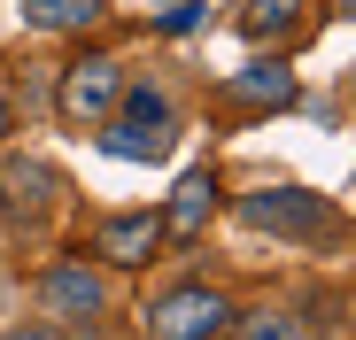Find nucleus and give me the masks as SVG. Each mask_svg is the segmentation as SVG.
<instances>
[{"label": "nucleus", "instance_id": "20e7f679", "mask_svg": "<svg viewBox=\"0 0 356 340\" xmlns=\"http://www.w3.org/2000/svg\"><path fill=\"white\" fill-rule=\"evenodd\" d=\"M241 216L256 224V232H325V224H333V209L318 201V194H302V186H264V194H248L241 201Z\"/></svg>", "mask_w": 356, "mask_h": 340}, {"label": "nucleus", "instance_id": "1a4fd4ad", "mask_svg": "<svg viewBox=\"0 0 356 340\" xmlns=\"http://www.w3.org/2000/svg\"><path fill=\"white\" fill-rule=\"evenodd\" d=\"M24 8V24H39V31H86L108 0H16Z\"/></svg>", "mask_w": 356, "mask_h": 340}, {"label": "nucleus", "instance_id": "39448f33", "mask_svg": "<svg viewBox=\"0 0 356 340\" xmlns=\"http://www.w3.org/2000/svg\"><path fill=\"white\" fill-rule=\"evenodd\" d=\"M101 302H108L101 271H86V263H54L47 271V309L54 317H101Z\"/></svg>", "mask_w": 356, "mask_h": 340}, {"label": "nucleus", "instance_id": "6e6552de", "mask_svg": "<svg viewBox=\"0 0 356 340\" xmlns=\"http://www.w3.org/2000/svg\"><path fill=\"white\" fill-rule=\"evenodd\" d=\"M225 93L241 101V108H286L294 101V70L286 62H248V70H232Z\"/></svg>", "mask_w": 356, "mask_h": 340}, {"label": "nucleus", "instance_id": "9b49d317", "mask_svg": "<svg viewBox=\"0 0 356 340\" xmlns=\"http://www.w3.org/2000/svg\"><path fill=\"white\" fill-rule=\"evenodd\" d=\"M241 340H302V325H294V317H248Z\"/></svg>", "mask_w": 356, "mask_h": 340}, {"label": "nucleus", "instance_id": "7ed1b4c3", "mask_svg": "<svg viewBox=\"0 0 356 340\" xmlns=\"http://www.w3.org/2000/svg\"><path fill=\"white\" fill-rule=\"evenodd\" d=\"M116 93H124V70H116L108 54H78V62L63 70V117L70 124H101L116 108Z\"/></svg>", "mask_w": 356, "mask_h": 340}, {"label": "nucleus", "instance_id": "423d86ee", "mask_svg": "<svg viewBox=\"0 0 356 340\" xmlns=\"http://www.w3.org/2000/svg\"><path fill=\"white\" fill-rule=\"evenodd\" d=\"M209 209H217V178H209V170H186L178 194H170V209H163V240H194L209 224Z\"/></svg>", "mask_w": 356, "mask_h": 340}, {"label": "nucleus", "instance_id": "9d476101", "mask_svg": "<svg viewBox=\"0 0 356 340\" xmlns=\"http://www.w3.org/2000/svg\"><path fill=\"white\" fill-rule=\"evenodd\" d=\"M294 16H302V0H248V8H241V31H248V39H271V31H294Z\"/></svg>", "mask_w": 356, "mask_h": 340}, {"label": "nucleus", "instance_id": "ddd939ff", "mask_svg": "<svg viewBox=\"0 0 356 340\" xmlns=\"http://www.w3.org/2000/svg\"><path fill=\"white\" fill-rule=\"evenodd\" d=\"M8 340H47V332H8Z\"/></svg>", "mask_w": 356, "mask_h": 340}, {"label": "nucleus", "instance_id": "0eeeda50", "mask_svg": "<svg viewBox=\"0 0 356 340\" xmlns=\"http://www.w3.org/2000/svg\"><path fill=\"white\" fill-rule=\"evenodd\" d=\"M93 248H101L108 263H155V248H163V216H108Z\"/></svg>", "mask_w": 356, "mask_h": 340}, {"label": "nucleus", "instance_id": "f03ea898", "mask_svg": "<svg viewBox=\"0 0 356 340\" xmlns=\"http://www.w3.org/2000/svg\"><path fill=\"white\" fill-rule=\"evenodd\" d=\"M225 317H232V302L217 287H178L147 309V340H217Z\"/></svg>", "mask_w": 356, "mask_h": 340}, {"label": "nucleus", "instance_id": "f8f14e48", "mask_svg": "<svg viewBox=\"0 0 356 340\" xmlns=\"http://www.w3.org/2000/svg\"><path fill=\"white\" fill-rule=\"evenodd\" d=\"M0 132H8V93H0Z\"/></svg>", "mask_w": 356, "mask_h": 340}, {"label": "nucleus", "instance_id": "4468645a", "mask_svg": "<svg viewBox=\"0 0 356 340\" xmlns=\"http://www.w3.org/2000/svg\"><path fill=\"white\" fill-rule=\"evenodd\" d=\"M147 8H178V0H147Z\"/></svg>", "mask_w": 356, "mask_h": 340}, {"label": "nucleus", "instance_id": "f257e3e1", "mask_svg": "<svg viewBox=\"0 0 356 340\" xmlns=\"http://www.w3.org/2000/svg\"><path fill=\"white\" fill-rule=\"evenodd\" d=\"M108 132H101V147L116 155V162H155V155H170V101L163 93H116V108H108V117H101Z\"/></svg>", "mask_w": 356, "mask_h": 340}]
</instances>
